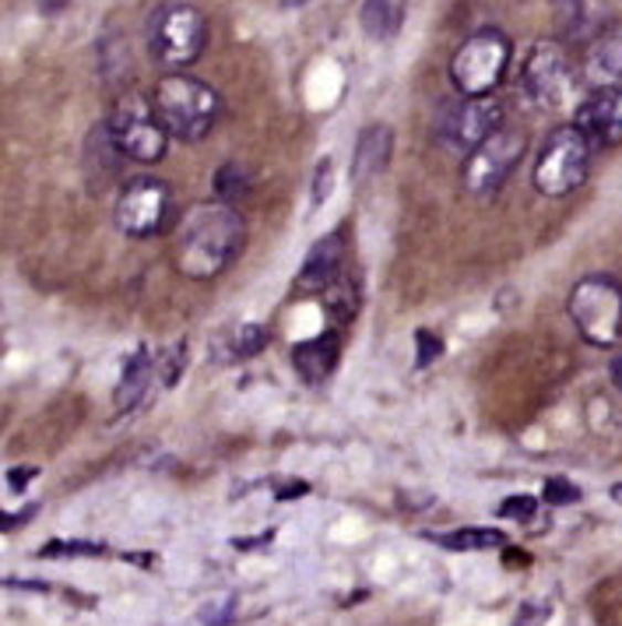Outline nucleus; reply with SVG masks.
Returning <instances> with one entry per match:
<instances>
[{"label":"nucleus","instance_id":"1","mask_svg":"<svg viewBox=\"0 0 622 626\" xmlns=\"http://www.w3.org/2000/svg\"><path fill=\"white\" fill-rule=\"evenodd\" d=\"M246 240V222L225 201L193 204L177 225V243H172V261L177 272L190 282H208L222 275L232 261L240 257Z\"/></svg>","mask_w":622,"mask_h":626},{"label":"nucleus","instance_id":"2","mask_svg":"<svg viewBox=\"0 0 622 626\" xmlns=\"http://www.w3.org/2000/svg\"><path fill=\"white\" fill-rule=\"evenodd\" d=\"M155 113H159L169 138L177 141H201L215 130L222 117V99L208 82L193 78V74H166L155 85Z\"/></svg>","mask_w":622,"mask_h":626},{"label":"nucleus","instance_id":"3","mask_svg":"<svg viewBox=\"0 0 622 626\" xmlns=\"http://www.w3.org/2000/svg\"><path fill=\"white\" fill-rule=\"evenodd\" d=\"M208 46V18L193 4H162L148 18V53L169 74L190 67Z\"/></svg>","mask_w":622,"mask_h":626},{"label":"nucleus","instance_id":"4","mask_svg":"<svg viewBox=\"0 0 622 626\" xmlns=\"http://www.w3.org/2000/svg\"><path fill=\"white\" fill-rule=\"evenodd\" d=\"M106 127H109L116 151L134 162L151 166L166 156L169 130L162 127L159 113H155V103L141 96V92H124V96L113 103Z\"/></svg>","mask_w":622,"mask_h":626},{"label":"nucleus","instance_id":"5","mask_svg":"<svg viewBox=\"0 0 622 626\" xmlns=\"http://www.w3.org/2000/svg\"><path fill=\"white\" fill-rule=\"evenodd\" d=\"M591 151H594V145L580 135L577 124L556 127L538 151V162H535V173H531L535 191L546 194V198L573 194L577 187L588 180Z\"/></svg>","mask_w":622,"mask_h":626},{"label":"nucleus","instance_id":"6","mask_svg":"<svg viewBox=\"0 0 622 626\" xmlns=\"http://www.w3.org/2000/svg\"><path fill=\"white\" fill-rule=\"evenodd\" d=\"M567 310L573 317L577 331L584 335V341L598 349H612L622 341V286L612 275H588L580 278Z\"/></svg>","mask_w":622,"mask_h":626},{"label":"nucleus","instance_id":"7","mask_svg":"<svg viewBox=\"0 0 622 626\" xmlns=\"http://www.w3.org/2000/svg\"><path fill=\"white\" fill-rule=\"evenodd\" d=\"M510 67V40L499 29H478L457 46L451 56V82L461 96L482 99L499 88L503 74Z\"/></svg>","mask_w":622,"mask_h":626},{"label":"nucleus","instance_id":"8","mask_svg":"<svg viewBox=\"0 0 622 626\" xmlns=\"http://www.w3.org/2000/svg\"><path fill=\"white\" fill-rule=\"evenodd\" d=\"M524 145H528V135L517 127H499L493 138H485L472 156H464L461 166V187L468 191L472 198L485 201L493 198L503 183L510 180V173L517 169L520 156H524Z\"/></svg>","mask_w":622,"mask_h":626},{"label":"nucleus","instance_id":"9","mask_svg":"<svg viewBox=\"0 0 622 626\" xmlns=\"http://www.w3.org/2000/svg\"><path fill=\"white\" fill-rule=\"evenodd\" d=\"M503 127V109L493 96L482 99H468L461 96L454 103H443L436 120H433V138L446 148L457 151V156H472V151L493 138L496 130Z\"/></svg>","mask_w":622,"mask_h":626},{"label":"nucleus","instance_id":"10","mask_svg":"<svg viewBox=\"0 0 622 626\" xmlns=\"http://www.w3.org/2000/svg\"><path fill=\"white\" fill-rule=\"evenodd\" d=\"M570 56L559 43L538 40L520 64V92L535 109H559L570 96Z\"/></svg>","mask_w":622,"mask_h":626},{"label":"nucleus","instance_id":"11","mask_svg":"<svg viewBox=\"0 0 622 626\" xmlns=\"http://www.w3.org/2000/svg\"><path fill=\"white\" fill-rule=\"evenodd\" d=\"M169 187L162 180H130L124 191H120V201H116V225H120L124 236H134V240H145V236H155L166 230V219H169Z\"/></svg>","mask_w":622,"mask_h":626},{"label":"nucleus","instance_id":"12","mask_svg":"<svg viewBox=\"0 0 622 626\" xmlns=\"http://www.w3.org/2000/svg\"><path fill=\"white\" fill-rule=\"evenodd\" d=\"M580 135L594 148H615L622 145V88H598L580 103L577 120Z\"/></svg>","mask_w":622,"mask_h":626},{"label":"nucleus","instance_id":"13","mask_svg":"<svg viewBox=\"0 0 622 626\" xmlns=\"http://www.w3.org/2000/svg\"><path fill=\"white\" fill-rule=\"evenodd\" d=\"M341 261H345V230H335L320 243L309 246L306 264L299 272V293H327L341 275Z\"/></svg>","mask_w":622,"mask_h":626},{"label":"nucleus","instance_id":"14","mask_svg":"<svg viewBox=\"0 0 622 626\" xmlns=\"http://www.w3.org/2000/svg\"><path fill=\"white\" fill-rule=\"evenodd\" d=\"M584 78L598 88H622V29L598 32L584 53Z\"/></svg>","mask_w":622,"mask_h":626},{"label":"nucleus","instance_id":"15","mask_svg":"<svg viewBox=\"0 0 622 626\" xmlns=\"http://www.w3.org/2000/svg\"><path fill=\"white\" fill-rule=\"evenodd\" d=\"M341 356V338L338 331H324L317 338H306L293 349V367L299 370V376L306 384H320L330 376V370L338 367Z\"/></svg>","mask_w":622,"mask_h":626},{"label":"nucleus","instance_id":"16","mask_svg":"<svg viewBox=\"0 0 622 626\" xmlns=\"http://www.w3.org/2000/svg\"><path fill=\"white\" fill-rule=\"evenodd\" d=\"M391 151H394V130L387 124H369L356 141L352 180L366 183V180L380 177L387 169V162H391Z\"/></svg>","mask_w":622,"mask_h":626},{"label":"nucleus","instance_id":"17","mask_svg":"<svg viewBox=\"0 0 622 626\" xmlns=\"http://www.w3.org/2000/svg\"><path fill=\"white\" fill-rule=\"evenodd\" d=\"M155 359H151V349H138L130 359H127V367H124V376H120V384H116V405H120L124 412H130L134 405L141 402V397L148 394V384H151V376H155Z\"/></svg>","mask_w":622,"mask_h":626},{"label":"nucleus","instance_id":"18","mask_svg":"<svg viewBox=\"0 0 622 626\" xmlns=\"http://www.w3.org/2000/svg\"><path fill=\"white\" fill-rule=\"evenodd\" d=\"M401 25L398 0H366L362 4V29L369 40H391Z\"/></svg>","mask_w":622,"mask_h":626},{"label":"nucleus","instance_id":"19","mask_svg":"<svg viewBox=\"0 0 622 626\" xmlns=\"http://www.w3.org/2000/svg\"><path fill=\"white\" fill-rule=\"evenodd\" d=\"M503 539L507 535L496 528H461V531H451V535H440L436 542L443 549H454V553H478V549H499Z\"/></svg>","mask_w":622,"mask_h":626},{"label":"nucleus","instance_id":"20","mask_svg":"<svg viewBox=\"0 0 622 626\" xmlns=\"http://www.w3.org/2000/svg\"><path fill=\"white\" fill-rule=\"evenodd\" d=\"M250 194V173L236 162H225L215 173V198L225 204H236Z\"/></svg>","mask_w":622,"mask_h":626},{"label":"nucleus","instance_id":"21","mask_svg":"<svg viewBox=\"0 0 622 626\" xmlns=\"http://www.w3.org/2000/svg\"><path fill=\"white\" fill-rule=\"evenodd\" d=\"M559 18L570 35H588L598 22V0H559Z\"/></svg>","mask_w":622,"mask_h":626},{"label":"nucleus","instance_id":"22","mask_svg":"<svg viewBox=\"0 0 622 626\" xmlns=\"http://www.w3.org/2000/svg\"><path fill=\"white\" fill-rule=\"evenodd\" d=\"M267 346V328L261 325H240L229 335V359H250Z\"/></svg>","mask_w":622,"mask_h":626},{"label":"nucleus","instance_id":"23","mask_svg":"<svg viewBox=\"0 0 622 626\" xmlns=\"http://www.w3.org/2000/svg\"><path fill=\"white\" fill-rule=\"evenodd\" d=\"M232 616H236V595H229V592L208 598L201 605V623L204 626H229Z\"/></svg>","mask_w":622,"mask_h":626},{"label":"nucleus","instance_id":"24","mask_svg":"<svg viewBox=\"0 0 622 626\" xmlns=\"http://www.w3.org/2000/svg\"><path fill=\"white\" fill-rule=\"evenodd\" d=\"M99 542H50L43 545V556H99Z\"/></svg>","mask_w":622,"mask_h":626},{"label":"nucleus","instance_id":"25","mask_svg":"<svg viewBox=\"0 0 622 626\" xmlns=\"http://www.w3.org/2000/svg\"><path fill=\"white\" fill-rule=\"evenodd\" d=\"M538 510L535 497H510L499 503V518H510V521H531Z\"/></svg>","mask_w":622,"mask_h":626},{"label":"nucleus","instance_id":"26","mask_svg":"<svg viewBox=\"0 0 622 626\" xmlns=\"http://www.w3.org/2000/svg\"><path fill=\"white\" fill-rule=\"evenodd\" d=\"M541 497H546L549 507H562V503H573L580 497V489L567 479H549L546 489H541Z\"/></svg>","mask_w":622,"mask_h":626},{"label":"nucleus","instance_id":"27","mask_svg":"<svg viewBox=\"0 0 622 626\" xmlns=\"http://www.w3.org/2000/svg\"><path fill=\"white\" fill-rule=\"evenodd\" d=\"M415 338H419V359H415V367L425 370V367L433 363V359L443 356V341H440L436 335H430V331H419Z\"/></svg>","mask_w":622,"mask_h":626},{"label":"nucleus","instance_id":"28","mask_svg":"<svg viewBox=\"0 0 622 626\" xmlns=\"http://www.w3.org/2000/svg\"><path fill=\"white\" fill-rule=\"evenodd\" d=\"M330 194V159L317 166V183H314V204H324Z\"/></svg>","mask_w":622,"mask_h":626},{"label":"nucleus","instance_id":"29","mask_svg":"<svg viewBox=\"0 0 622 626\" xmlns=\"http://www.w3.org/2000/svg\"><path fill=\"white\" fill-rule=\"evenodd\" d=\"M32 476H35V468H11V471H8V489L22 492Z\"/></svg>","mask_w":622,"mask_h":626},{"label":"nucleus","instance_id":"30","mask_svg":"<svg viewBox=\"0 0 622 626\" xmlns=\"http://www.w3.org/2000/svg\"><path fill=\"white\" fill-rule=\"evenodd\" d=\"M306 489H309L306 482H296V486H282V489H278V500H288V497H303Z\"/></svg>","mask_w":622,"mask_h":626},{"label":"nucleus","instance_id":"31","mask_svg":"<svg viewBox=\"0 0 622 626\" xmlns=\"http://www.w3.org/2000/svg\"><path fill=\"white\" fill-rule=\"evenodd\" d=\"M612 381H615V388L622 391V356L612 359Z\"/></svg>","mask_w":622,"mask_h":626},{"label":"nucleus","instance_id":"32","mask_svg":"<svg viewBox=\"0 0 622 626\" xmlns=\"http://www.w3.org/2000/svg\"><path fill=\"white\" fill-rule=\"evenodd\" d=\"M612 497H615V500H622V486H615V489H612Z\"/></svg>","mask_w":622,"mask_h":626}]
</instances>
